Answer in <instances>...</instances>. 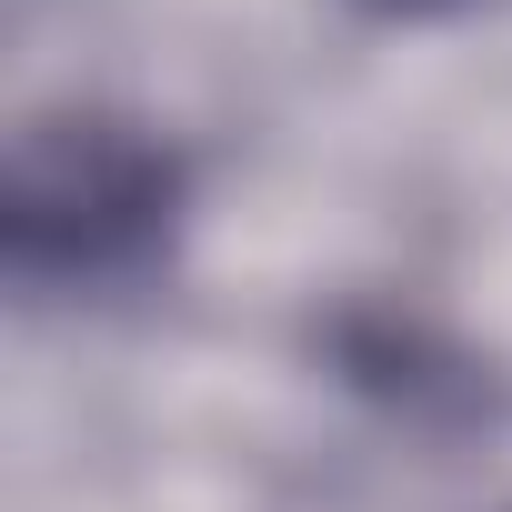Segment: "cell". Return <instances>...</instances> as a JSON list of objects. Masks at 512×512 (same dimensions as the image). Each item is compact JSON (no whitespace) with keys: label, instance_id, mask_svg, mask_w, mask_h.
<instances>
[{"label":"cell","instance_id":"1","mask_svg":"<svg viewBox=\"0 0 512 512\" xmlns=\"http://www.w3.org/2000/svg\"><path fill=\"white\" fill-rule=\"evenodd\" d=\"M0 221L21 282H141L181 221V151L121 111H51L11 141Z\"/></svg>","mask_w":512,"mask_h":512},{"label":"cell","instance_id":"2","mask_svg":"<svg viewBox=\"0 0 512 512\" xmlns=\"http://www.w3.org/2000/svg\"><path fill=\"white\" fill-rule=\"evenodd\" d=\"M362 11H392V21H432V11H462V0H362Z\"/></svg>","mask_w":512,"mask_h":512}]
</instances>
